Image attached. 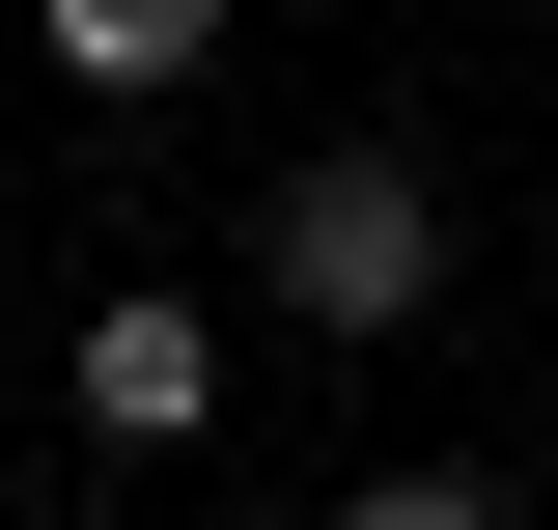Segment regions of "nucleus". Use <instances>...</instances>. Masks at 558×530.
<instances>
[{
  "instance_id": "f257e3e1",
  "label": "nucleus",
  "mask_w": 558,
  "mask_h": 530,
  "mask_svg": "<svg viewBox=\"0 0 558 530\" xmlns=\"http://www.w3.org/2000/svg\"><path fill=\"white\" fill-rule=\"evenodd\" d=\"M418 279H447V196H418L391 140L279 168V308H307V335H418Z\"/></svg>"
},
{
  "instance_id": "f03ea898",
  "label": "nucleus",
  "mask_w": 558,
  "mask_h": 530,
  "mask_svg": "<svg viewBox=\"0 0 558 530\" xmlns=\"http://www.w3.org/2000/svg\"><path fill=\"white\" fill-rule=\"evenodd\" d=\"M196 392H223L196 308H112V335H84V419H112V447H196Z\"/></svg>"
},
{
  "instance_id": "7ed1b4c3",
  "label": "nucleus",
  "mask_w": 558,
  "mask_h": 530,
  "mask_svg": "<svg viewBox=\"0 0 558 530\" xmlns=\"http://www.w3.org/2000/svg\"><path fill=\"white\" fill-rule=\"evenodd\" d=\"M57 84H112V112H140V84H196V0H57Z\"/></svg>"
},
{
  "instance_id": "20e7f679",
  "label": "nucleus",
  "mask_w": 558,
  "mask_h": 530,
  "mask_svg": "<svg viewBox=\"0 0 558 530\" xmlns=\"http://www.w3.org/2000/svg\"><path fill=\"white\" fill-rule=\"evenodd\" d=\"M336 530H502V474H363Z\"/></svg>"
}]
</instances>
